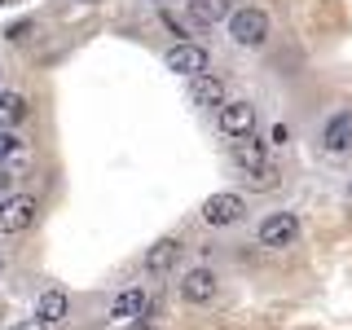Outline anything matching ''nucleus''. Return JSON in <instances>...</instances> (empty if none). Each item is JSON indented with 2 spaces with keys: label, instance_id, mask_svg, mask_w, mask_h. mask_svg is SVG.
<instances>
[{
  "label": "nucleus",
  "instance_id": "1",
  "mask_svg": "<svg viewBox=\"0 0 352 330\" xmlns=\"http://www.w3.org/2000/svg\"><path fill=\"white\" fill-rule=\"evenodd\" d=\"M229 36H234V44H242V49L264 44V36H269V18H264V9L247 5V9H238V14H229Z\"/></svg>",
  "mask_w": 352,
  "mask_h": 330
},
{
  "label": "nucleus",
  "instance_id": "2",
  "mask_svg": "<svg viewBox=\"0 0 352 330\" xmlns=\"http://www.w3.org/2000/svg\"><path fill=\"white\" fill-rule=\"evenodd\" d=\"M36 198L31 194H14L0 203V234H27L31 225H36Z\"/></svg>",
  "mask_w": 352,
  "mask_h": 330
},
{
  "label": "nucleus",
  "instance_id": "3",
  "mask_svg": "<svg viewBox=\"0 0 352 330\" xmlns=\"http://www.w3.org/2000/svg\"><path fill=\"white\" fill-rule=\"evenodd\" d=\"M295 238H300V220H295V212H273V216L260 220V247L282 251V247H291Z\"/></svg>",
  "mask_w": 352,
  "mask_h": 330
},
{
  "label": "nucleus",
  "instance_id": "4",
  "mask_svg": "<svg viewBox=\"0 0 352 330\" xmlns=\"http://www.w3.org/2000/svg\"><path fill=\"white\" fill-rule=\"evenodd\" d=\"M168 71H176V75H207V66H212V58H207V49L203 44H190V40H176L172 49H168Z\"/></svg>",
  "mask_w": 352,
  "mask_h": 330
},
{
  "label": "nucleus",
  "instance_id": "5",
  "mask_svg": "<svg viewBox=\"0 0 352 330\" xmlns=\"http://www.w3.org/2000/svg\"><path fill=\"white\" fill-rule=\"evenodd\" d=\"M242 212H247V203H242L238 194H212L203 203V220L212 229H225V225H238L242 220Z\"/></svg>",
  "mask_w": 352,
  "mask_h": 330
},
{
  "label": "nucleus",
  "instance_id": "6",
  "mask_svg": "<svg viewBox=\"0 0 352 330\" xmlns=\"http://www.w3.org/2000/svg\"><path fill=\"white\" fill-rule=\"evenodd\" d=\"M220 132H225V137H247V132H256V106L251 102H220Z\"/></svg>",
  "mask_w": 352,
  "mask_h": 330
},
{
  "label": "nucleus",
  "instance_id": "7",
  "mask_svg": "<svg viewBox=\"0 0 352 330\" xmlns=\"http://www.w3.org/2000/svg\"><path fill=\"white\" fill-rule=\"evenodd\" d=\"M146 313H150V295L141 286H128L110 300V322H141Z\"/></svg>",
  "mask_w": 352,
  "mask_h": 330
},
{
  "label": "nucleus",
  "instance_id": "8",
  "mask_svg": "<svg viewBox=\"0 0 352 330\" xmlns=\"http://www.w3.org/2000/svg\"><path fill=\"white\" fill-rule=\"evenodd\" d=\"M216 273L212 269H203V264H198V269H185V278H181V295L190 304H212L216 300Z\"/></svg>",
  "mask_w": 352,
  "mask_h": 330
},
{
  "label": "nucleus",
  "instance_id": "9",
  "mask_svg": "<svg viewBox=\"0 0 352 330\" xmlns=\"http://www.w3.org/2000/svg\"><path fill=\"white\" fill-rule=\"evenodd\" d=\"M176 260H181V242H176V238H159V242L146 251V260H141V264H146L150 278H163V273L176 269Z\"/></svg>",
  "mask_w": 352,
  "mask_h": 330
},
{
  "label": "nucleus",
  "instance_id": "10",
  "mask_svg": "<svg viewBox=\"0 0 352 330\" xmlns=\"http://www.w3.org/2000/svg\"><path fill=\"white\" fill-rule=\"evenodd\" d=\"M322 146H326L330 154L352 150V110H339V115H330V124L322 128Z\"/></svg>",
  "mask_w": 352,
  "mask_h": 330
},
{
  "label": "nucleus",
  "instance_id": "11",
  "mask_svg": "<svg viewBox=\"0 0 352 330\" xmlns=\"http://www.w3.org/2000/svg\"><path fill=\"white\" fill-rule=\"evenodd\" d=\"M190 102L194 106H220L225 102V80H220V75H194L190 80Z\"/></svg>",
  "mask_w": 352,
  "mask_h": 330
},
{
  "label": "nucleus",
  "instance_id": "12",
  "mask_svg": "<svg viewBox=\"0 0 352 330\" xmlns=\"http://www.w3.org/2000/svg\"><path fill=\"white\" fill-rule=\"evenodd\" d=\"M66 313H71V300L62 291H44L36 300V322H44V326H58Z\"/></svg>",
  "mask_w": 352,
  "mask_h": 330
},
{
  "label": "nucleus",
  "instance_id": "13",
  "mask_svg": "<svg viewBox=\"0 0 352 330\" xmlns=\"http://www.w3.org/2000/svg\"><path fill=\"white\" fill-rule=\"evenodd\" d=\"M234 163L247 168V172L264 168V163H269V159H264V141H256L251 132H247V137H234Z\"/></svg>",
  "mask_w": 352,
  "mask_h": 330
},
{
  "label": "nucleus",
  "instance_id": "14",
  "mask_svg": "<svg viewBox=\"0 0 352 330\" xmlns=\"http://www.w3.org/2000/svg\"><path fill=\"white\" fill-rule=\"evenodd\" d=\"M229 18V0H190V22L198 27H216Z\"/></svg>",
  "mask_w": 352,
  "mask_h": 330
},
{
  "label": "nucleus",
  "instance_id": "15",
  "mask_svg": "<svg viewBox=\"0 0 352 330\" xmlns=\"http://www.w3.org/2000/svg\"><path fill=\"white\" fill-rule=\"evenodd\" d=\"M27 119V97L22 93H0V132L18 128Z\"/></svg>",
  "mask_w": 352,
  "mask_h": 330
},
{
  "label": "nucleus",
  "instance_id": "16",
  "mask_svg": "<svg viewBox=\"0 0 352 330\" xmlns=\"http://www.w3.org/2000/svg\"><path fill=\"white\" fill-rule=\"evenodd\" d=\"M27 141L14 137V132H0V163H27Z\"/></svg>",
  "mask_w": 352,
  "mask_h": 330
},
{
  "label": "nucleus",
  "instance_id": "17",
  "mask_svg": "<svg viewBox=\"0 0 352 330\" xmlns=\"http://www.w3.org/2000/svg\"><path fill=\"white\" fill-rule=\"evenodd\" d=\"M247 185H251V190H273V185H278V168H273V163H264V168L247 172Z\"/></svg>",
  "mask_w": 352,
  "mask_h": 330
},
{
  "label": "nucleus",
  "instance_id": "18",
  "mask_svg": "<svg viewBox=\"0 0 352 330\" xmlns=\"http://www.w3.org/2000/svg\"><path fill=\"white\" fill-rule=\"evenodd\" d=\"M269 141H273V146H286V141H291V128H286V124H273L269 128Z\"/></svg>",
  "mask_w": 352,
  "mask_h": 330
},
{
  "label": "nucleus",
  "instance_id": "19",
  "mask_svg": "<svg viewBox=\"0 0 352 330\" xmlns=\"http://www.w3.org/2000/svg\"><path fill=\"white\" fill-rule=\"evenodd\" d=\"M27 36H31V22H18V27H9V40H14V44L27 40Z\"/></svg>",
  "mask_w": 352,
  "mask_h": 330
},
{
  "label": "nucleus",
  "instance_id": "20",
  "mask_svg": "<svg viewBox=\"0 0 352 330\" xmlns=\"http://www.w3.org/2000/svg\"><path fill=\"white\" fill-rule=\"evenodd\" d=\"M14 330H49V326H44V322H36V317H27V322H18Z\"/></svg>",
  "mask_w": 352,
  "mask_h": 330
},
{
  "label": "nucleus",
  "instance_id": "21",
  "mask_svg": "<svg viewBox=\"0 0 352 330\" xmlns=\"http://www.w3.org/2000/svg\"><path fill=\"white\" fill-rule=\"evenodd\" d=\"M0 278H5V256H0Z\"/></svg>",
  "mask_w": 352,
  "mask_h": 330
},
{
  "label": "nucleus",
  "instance_id": "22",
  "mask_svg": "<svg viewBox=\"0 0 352 330\" xmlns=\"http://www.w3.org/2000/svg\"><path fill=\"white\" fill-rule=\"evenodd\" d=\"M137 330H154V326H137Z\"/></svg>",
  "mask_w": 352,
  "mask_h": 330
},
{
  "label": "nucleus",
  "instance_id": "23",
  "mask_svg": "<svg viewBox=\"0 0 352 330\" xmlns=\"http://www.w3.org/2000/svg\"><path fill=\"white\" fill-rule=\"evenodd\" d=\"M84 5H93V0H84Z\"/></svg>",
  "mask_w": 352,
  "mask_h": 330
},
{
  "label": "nucleus",
  "instance_id": "24",
  "mask_svg": "<svg viewBox=\"0 0 352 330\" xmlns=\"http://www.w3.org/2000/svg\"><path fill=\"white\" fill-rule=\"evenodd\" d=\"M159 5H163V0H159Z\"/></svg>",
  "mask_w": 352,
  "mask_h": 330
}]
</instances>
